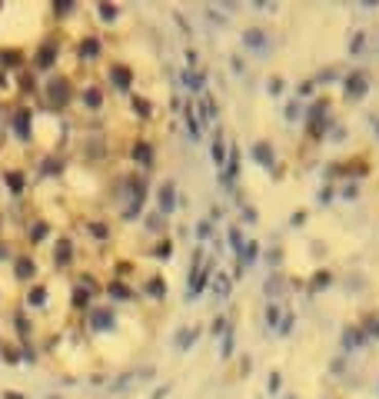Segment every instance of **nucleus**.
Listing matches in <instances>:
<instances>
[{
    "mask_svg": "<svg viewBox=\"0 0 379 399\" xmlns=\"http://www.w3.org/2000/svg\"><path fill=\"white\" fill-rule=\"evenodd\" d=\"M150 376H153L150 366H146V369H143V366H140V369H130V373H120V376H117L110 389H113V393H126V389H133V383H146Z\"/></svg>",
    "mask_w": 379,
    "mask_h": 399,
    "instance_id": "1",
    "label": "nucleus"
},
{
    "mask_svg": "<svg viewBox=\"0 0 379 399\" xmlns=\"http://www.w3.org/2000/svg\"><path fill=\"white\" fill-rule=\"evenodd\" d=\"M113 323H117V313H113V306H93V310H90V330H93V333H103V330H110Z\"/></svg>",
    "mask_w": 379,
    "mask_h": 399,
    "instance_id": "2",
    "label": "nucleus"
},
{
    "mask_svg": "<svg viewBox=\"0 0 379 399\" xmlns=\"http://www.w3.org/2000/svg\"><path fill=\"white\" fill-rule=\"evenodd\" d=\"M47 100H50L53 107H60L63 100H70V80L67 77H50V80H47Z\"/></svg>",
    "mask_w": 379,
    "mask_h": 399,
    "instance_id": "3",
    "label": "nucleus"
},
{
    "mask_svg": "<svg viewBox=\"0 0 379 399\" xmlns=\"http://www.w3.org/2000/svg\"><path fill=\"white\" fill-rule=\"evenodd\" d=\"M57 50H60L57 37H47V40H44V47L37 50V70H50V67H53V60H57Z\"/></svg>",
    "mask_w": 379,
    "mask_h": 399,
    "instance_id": "4",
    "label": "nucleus"
},
{
    "mask_svg": "<svg viewBox=\"0 0 379 399\" xmlns=\"http://www.w3.org/2000/svg\"><path fill=\"white\" fill-rule=\"evenodd\" d=\"M243 44H247L250 50H256V53H266V50H270V40H266V30H259V27H250V30L243 33Z\"/></svg>",
    "mask_w": 379,
    "mask_h": 399,
    "instance_id": "5",
    "label": "nucleus"
},
{
    "mask_svg": "<svg viewBox=\"0 0 379 399\" xmlns=\"http://www.w3.org/2000/svg\"><path fill=\"white\" fill-rule=\"evenodd\" d=\"M160 213H170L173 206H177V186H173V180H163L160 183Z\"/></svg>",
    "mask_w": 379,
    "mask_h": 399,
    "instance_id": "6",
    "label": "nucleus"
},
{
    "mask_svg": "<svg viewBox=\"0 0 379 399\" xmlns=\"http://www.w3.org/2000/svg\"><path fill=\"white\" fill-rule=\"evenodd\" d=\"M33 260L27 253H20V256H13V279H33Z\"/></svg>",
    "mask_w": 379,
    "mask_h": 399,
    "instance_id": "7",
    "label": "nucleus"
},
{
    "mask_svg": "<svg viewBox=\"0 0 379 399\" xmlns=\"http://www.w3.org/2000/svg\"><path fill=\"white\" fill-rule=\"evenodd\" d=\"M206 273H210V266H206V270L193 266V273H190V290H186V296H190V299H193L196 293H203V290H206Z\"/></svg>",
    "mask_w": 379,
    "mask_h": 399,
    "instance_id": "8",
    "label": "nucleus"
},
{
    "mask_svg": "<svg viewBox=\"0 0 379 399\" xmlns=\"http://www.w3.org/2000/svg\"><path fill=\"white\" fill-rule=\"evenodd\" d=\"M236 173H240V153H236V150H230V166H226V170H223L220 183H223V186H233Z\"/></svg>",
    "mask_w": 379,
    "mask_h": 399,
    "instance_id": "9",
    "label": "nucleus"
},
{
    "mask_svg": "<svg viewBox=\"0 0 379 399\" xmlns=\"http://www.w3.org/2000/svg\"><path fill=\"white\" fill-rule=\"evenodd\" d=\"M13 133H17L20 140H30V113H27V110H20V113L13 117Z\"/></svg>",
    "mask_w": 379,
    "mask_h": 399,
    "instance_id": "10",
    "label": "nucleus"
},
{
    "mask_svg": "<svg viewBox=\"0 0 379 399\" xmlns=\"http://www.w3.org/2000/svg\"><path fill=\"white\" fill-rule=\"evenodd\" d=\"M240 266H250V263H256L259 260V243L256 240H250V243H243V250H240Z\"/></svg>",
    "mask_w": 379,
    "mask_h": 399,
    "instance_id": "11",
    "label": "nucleus"
},
{
    "mask_svg": "<svg viewBox=\"0 0 379 399\" xmlns=\"http://www.w3.org/2000/svg\"><path fill=\"white\" fill-rule=\"evenodd\" d=\"M253 160L263 163V166H273V146L270 143H256L253 146Z\"/></svg>",
    "mask_w": 379,
    "mask_h": 399,
    "instance_id": "12",
    "label": "nucleus"
},
{
    "mask_svg": "<svg viewBox=\"0 0 379 399\" xmlns=\"http://www.w3.org/2000/svg\"><path fill=\"white\" fill-rule=\"evenodd\" d=\"M133 160H137L140 166H150V160H153V146H150V143H137V146H133Z\"/></svg>",
    "mask_w": 379,
    "mask_h": 399,
    "instance_id": "13",
    "label": "nucleus"
},
{
    "mask_svg": "<svg viewBox=\"0 0 379 399\" xmlns=\"http://www.w3.org/2000/svg\"><path fill=\"white\" fill-rule=\"evenodd\" d=\"M196 333H200V330H193V326H183V330L177 333V339H173V343H177V349H186L190 343L196 339Z\"/></svg>",
    "mask_w": 379,
    "mask_h": 399,
    "instance_id": "14",
    "label": "nucleus"
},
{
    "mask_svg": "<svg viewBox=\"0 0 379 399\" xmlns=\"http://www.w3.org/2000/svg\"><path fill=\"white\" fill-rule=\"evenodd\" d=\"M27 303H30V310H40V306L47 303V290H44V286H33L30 296H27Z\"/></svg>",
    "mask_w": 379,
    "mask_h": 399,
    "instance_id": "15",
    "label": "nucleus"
},
{
    "mask_svg": "<svg viewBox=\"0 0 379 399\" xmlns=\"http://www.w3.org/2000/svg\"><path fill=\"white\" fill-rule=\"evenodd\" d=\"M97 53H100V44H97V37H87V40L80 44V57L90 60V57H97Z\"/></svg>",
    "mask_w": 379,
    "mask_h": 399,
    "instance_id": "16",
    "label": "nucleus"
},
{
    "mask_svg": "<svg viewBox=\"0 0 379 399\" xmlns=\"http://www.w3.org/2000/svg\"><path fill=\"white\" fill-rule=\"evenodd\" d=\"M223 160H226V150H223V133L216 130V137H213V163L223 166Z\"/></svg>",
    "mask_w": 379,
    "mask_h": 399,
    "instance_id": "17",
    "label": "nucleus"
},
{
    "mask_svg": "<svg viewBox=\"0 0 379 399\" xmlns=\"http://www.w3.org/2000/svg\"><path fill=\"white\" fill-rule=\"evenodd\" d=\"M346 87H349V97H363V93H366V77H356L353 73Z\"/></svg>",
    "mask_w": 379,
    "mask_h": 399,
    "instance_id": "18",
    "label": "nucleus"
},
{
    "mask_svg": "<svg viewBox=\"0 0 379 399\" xmlns=\"http://www.w3.org/2000/svg\"><path fill=\"white\" fill-rule=\"evenodd\" d=\"M7 186H10V190L13 193H20V190H24V173H20V170H7Z\"/></svg>",
    "mask_w": 379,
    "mask_h": 399,
    "instance_id": "19",
    "label": "nucleus"
},
{
    "mask_svg": "<svg viewBox=\"0 0 379 399\" xmlns=\"http://www.w3.org/2000/svg\"><path fill=\"white\" fill-rule=\"evenodd\" d=\"M183 80H186V87H190V90L203 93V73H196V70H186V73H183Z\"/></svg>",
    "mask_w": 379,
    "mask_h": 399,
    "instance_id": "20",
    "label": "nucleus"
},
{
    "mask_svg": "<svg viewBox=\"0 0 379 399\" xmlns=\"http://www.w3.org/2000/svg\"><path fill=\"white\" fill-rule=\"evenodd\" d=\"M279 293H283V276H276V273H273V276L266 279V296H273V299H276Z\"/></svg>",
    "mask_w": 379,
    "mask_h": 399,
    "instance_id": "21",
    "label": "nucleus"
},
{
    "mask_svg": "<svg viewBox=\"0 0 379 399\" xmlns=\"http://www.w3.org/2000/svg\"><path fill=\"white\" fill-rule=\"evenodd\" d=\"M113 83L120 90H130V70H126V67H113Z\"/></svg>",
    "mask_w": 379,
    "mask_h": 399,
    "instance_id": "22",
    "label": "nucleus"
},
{
    "mask_svg": "<svg viewBox=\"0 0 379 399\" xmlns=\"http://www.w3.org/2000/svg\"><path fill=\"white\" fill-rule=\"evenodd\" d=\"M57 170H60V157H47L44 163H40V173H44V177H57Z\"/></svg>",
    "mask_w": 379,
    "mask_h": 399,
    "instance_id": "23",
    "label": "nucleus"
},
{
    "mask_svg": "<svg viewBox=\"0 0 379 399\" xmlns=\"http://www.w3.org/2000/svg\"><path fill=\"white\" fill-rule=\"evenodd\" d=\"M146 293H150L153 299H160V296H163V293H166L163 279H160V276H150V283H146Z\"/></svg>",
    "mask_w": 379,
    "mask_h": 399,
    "instance_id": "24",
    "label": "nucleus"
},
{
    "mask_svg": "<svg viewBox=\"0 0 379 399\" xmlns=\"http://www.w3.org/2000/svg\"><path fill=\"white\" fill-rule=\"evenodd\" d=\"M70 256H73L70 240H60V243H57V263H70Z\"/></svg>",
    "mask_w": 379,
    "mask_h": 399,
    "instance_id": "25",
    "label": "nucleus"
},
{
    "mask_svg": "<svg viewBox=\"0 0 379 399\" xmlns=\"http://www.w3.org/2000/svg\"><path fill=\"white\" fill-rule=\"evenodd\" d=\"M266 90H270V97H279L286 90V80L283 77H270V80H266Z\"/></svg>",
    "mask_w": 379,
    "mask_h": 399,
    "instance_id": "26",
    "label": "nucleus"
},
{
    "mask_svg": "<svg viewBox=\"0 0 379 399\" xmlns=\"http://www.w3.org/2000/svg\"><path fill=\"white\" fill-rule=\"evenodd\" d=\"M47 236H50V226H47V223H33L30 240H33V243H40V240H47Z\"/></svg>",
    "mask_w": 379,
    "mask_h": 399,
    "instance_id": "27",
    "label": "nucleus"
},
{
    "mask_svg": "<svg viewBox=\"0 0 379 399\" xmlns=\"http://www.w3.org/2000/svg\"><path fill=\"white\" fill-rule=\"evenodd\" d=\"M83 100H87V107H100V103H103V93H100L97 87H90L87 93H83Z\"/></svg>",
    "mask_w": 379,
    "mask_h": 399,
    "instance_id": "28",
    "label": "nucleus"
},
{
    "mask_svg": "<svg viewBox=\"0 0 379 399\" xmlns=\"http://www.w3.org/2000/svg\"><path fill=\"white\" fill-rule=\"evenodd\" d=\"M97 10H100L103 20H117V17H120V10H117L113 4H97Z\"/></svg>",
    "mask_w": 379,
    "mask_h": 399,
    "instance_id": "29",
    "label": "nucleus"
},
{
    "mask_svg": "<svg viewBox=\"0 0 379 399\" xmlns=\"http://www.w3.org/2000/svg\"><path fill=\"white\" fill-rule=\"evenodd\" d=\"M230 246H233L236 250V253H240V250H243V233H240V230H236V226H230Z\"/></svg>",
    "mask_w": 379,
    "mask_h": 399,
    "instance_id": "30",
    "label": "nucleus"
},
{
    "mask_svg": "<svg viewBox=\"0 0 379 399\" xmlns=\"http://www.w3.org/2000/svg\"><path fill=\"white\" fill-rule=\"evenodd\" d=\"M210 233H213V223H210V220L196 223V240H210Z\"/></svg>",
    "mask_w": 379,
    "mask_h": 399,
    "instance_id": "31",
    "label": "nucleus"
},
{
    "mask_svg": "<svg viewBox=\"0 0 379 399\" xmlns=\"http://www.w3.org/2000/svg\"><path fill=\"white\" fill-rule=\"evenodd\" d=\"M133 110H137L140 117H150V113H153V107H150L146 100H140V97H133Z\"/></svg>",
    "mask_w": 379,
    "mask_h": 399,
    "instance_id": "32",
    "label": "nucleus"
},
{
    "mask_svg": "<svg viewBox=\"0 0 379 399\" xmlns=\"http://www.w3.org/2000/svg\"><path fill=\"white\" fill-rule=\"evenodd\" d=\"M230 296V279L226 276H216V299Z\"/></svg>",
    "mask_w": 379,
    "mask_h": 399,
    "instance_id": "33",
    "label": "nucleus"
},
{
    "mask_svg": "<svg viewBox=\"0 0 379 399\" xmlns=\"http://www.w3.org/2000/svg\"><path fill=\"white\" fill-rule=\"evenodd\" d=\"M266 323L276 330V323H279V303H270V310H266Z\"/></svg>",
    "mask_w": 379,
    "mask_h": 399,
    "instance_id": "34",
    "label": "nucleus"
},
{
    "mask_svg": "<svg viewBox=\"0 0 379 399\" xmlns=\"http://www.w3.org/2000/svg\"><path fill=\"white\" fill-rule=\"evenodd\" d=\"M110 296H117V299H130V290H126L123 283H110Z\"/></svg>",
    "mask_w": 379,
    "mask_h": 399,
    "instance_id": "35",
    "label": "nucleus"
},
{
    "mask_svg": "<svg viewBox=\"0 0 379 399\" xmlns=\"http://www.w3.org/2000/svg\"><path fill=\"white\" fill-rule=\"evenodd\" d=\"M279 386H283V376H279V369H273V373H270V386H266V389H270V393H279Z\"/></svg>",
    "mask_w": 379,
    "mask_h": 399,
    "instance_id": "36",
    "label": "nucleus"
},
{
    "mask_svg": "<svg viewBox=\"0 0 379 399\" xmlns=\"http://www.w3.org/2000/svg\"><path fill=\"white\" fill-rule=\"evenodd\" d=\"M90 236H97V240H107V223H90Z\"/></svg>",
    "mask_w": 379,
    "mask_h": 399,
    "instance_id": "37",
    "label": "nucleus"
},
{
    "mask_svg": "<svg viewBox=\"0 0 379 399\" xmlns=\"http://www.w3.org/2000/svg\"><path fill=\"white\" fill-rule=\"evenodd\" d=\"M220 349H223V359H230V356H233V333H230V330H226V339H223Z\"/></svg>",
    "mask_w": 379,
    "mask_h": 399,
    "instance_id": "38",
    "label": "nucleus"
},
{
    "mask_svg": "<svg viewBox=\"0 0 379 399\" xmlns=\"http://www.w3.org/2000/svg\"><path fill=\"white\" fill-rule=\"evenodd\" d=\"M73 303L80 306V310H83V306L90 303V293H87V286H83V290H77V293H73Z\"/></svg>",
    "mask_w": 379,
    "mask_h": 399,
    "instance_id": "39",
    "label": "nucleus"
},
{
    "mask_svg": "<svg viewBox=\"0 0 379 399\" xmlns=\"http://www.w3.org/2000/svg\"><path fill=\"white\" fill-rule=\"evenodd\" d=\"M286 120H290V123H293V120H299V103H296V100L286 103Z\"/></svg>",
    "mask_w": 379,
    "mask_h": 399,
    "instance_id": "40",
    "label": "nucleus"
},
{
    "mask_svg": "<svg viewBox=\"0 0 379 399\" xmlns=\"http://www.w3.org/2000/svg\"><path fill=\"white\" fill-rule=\"evenodd\" d=\"M323 286H329V273H316V279H313L310 290H323Z\"/></svg>",
    "mask_w": 379,
    "mask_h": 399,
    "instance_id": "41",
    "label": "nucleus"
},
{
    "mask_svg": "<svg viewBox=\"0 0 379 399\" xmlns=\"http://www.w3.org/2000/svg\"><path fill=\"white\" fill-rule=\"evenodd\" d=\"M143 226H146V230H153V233H157V230H163V226H160V213L146 216V220H143Z\"/></svg>",
    "mask_w": 379,
    "mask_h": 399,
    "instance_id": "42",
    "label": "nucleus"
},
{
    "mask_svg": "<svg viewBox=\"0 0 379 399\" xmlns=\"http://www.w3.org/2000/svg\"><path fill=\"white\" fill-rule=\"evenodd\" d=\"M296 93L303 97V100H306V97H313V80H303V83H299V90H296Z\"/></svg>",
    "mask_w": 379,
    "mask_h": 399,
    "instance_id": "43",
    "label": "nucleus"
},
{
    "mask_svg": "<svg viewBox=\"0 0 379 399\" xmlns=\"http://www.w3.org/2000/svg\"><path fill=\"white\" fill-rule=\"evenodd\" d=\"M0 60H4V64H13V67H17V64H20V53H10V50H4V53H0Z\"/></svg>",
    "mask_w": 379,
    "mask_h": 399,
    "instance_id": "44",
    "label": "nucleus"
},
{
    "mask_svg": "<svg viewBox=\"0 0 379 399\" xmlns=\"http://www.w3.org/2000/svg\"><path fill=\"white\" fill-rule=\"evenodd\" d=\"M290 330H293V313H286V316H283V326H279V336H286Z\"/></svg>",
    "mask_w": 379,
    "mask_h": 399,
    "instance_id": "45",
    "label": "nucleus"
},
{
    "mask_svg": "<svg viewBox=\"0 0 379 399\" xmlns=\"http://www.w3.org/2000/svg\"><path fill=\"white\" fill-rule=\"evenodd\" d=\"M157 256H160V260H166V256H170V240H163V243L157 246Z\"/></svg>",
    "mask_w": 379,
    "mask_h": 399,
    "instance_id": "46",
    "label": "nucleus"
},
{
    "mask_svg": "<svg viewBox=\"0 0 379 399\" xmlns=\"http://www.w3.org/2000/svg\"><path fill=\"white\" fill-rule=\"evenodd\" d=\"M243 220H247V223H256V210H253V206H243Z\"/></svg>",
    "mask_w": 379,
    "mask_h": 399,
    "instance_id": "47",
    "label": "nucleus"
},
{
    "mask_svg": "<svg viewBox=\"0 0 379 399\" xmlns=\"http://www.w3.org/2000/svg\"><path fill=\"white\" fill-rule=\"evenodd\" d=\"M223 326H226V319H223V316H216V323H213V333L220 336V333H223Z\"/></svg>",
    "mask_w": 379,
    "mask_h": 399,
    "instance_id": "48",
    "label": "nucleus"
},
{
    "mask_svg": "<svg viewBox=\"0 0 379 399\" xmlns=\"http://www.w3.org/2000/svg\"><path fill=\"white\" fill-rule=\"evenodd\" d=\"M166 393H170V386H160V389H157V393H153V396H150V399H163V396H166Z\"/></svg>",
    "mask_w": 379,
    "mask_h": 399,
    "instance_id": "49",
    "label": "nucleus"
},
{
    "mask_svg": "<svg viewBox=\"0 0 379 399\" xmlns=\"http://www.w3.org/2000/svg\"><path fill=\"white\" fill-rule=\"evenodd\" d=\"M4 256H7V246H0V260H4Z\"/></svg>",
    "mask_w": 379,
    "mask_h": 399,
    "instance_id": "50",
    "label": "nucleus"
},
{
    "mask_svg": "<svg viewBox=\"0 0 379 399\" xmlns=\"http://www.w3.org/2000/svg\"><path fill=\"white\" fill-rule=\"evenodd\" d=\"M286 399H296V396H286Z\"/></svg>",
    "mask_w": 379,
    "mask_h": 399,
    "instance_id": "51",
    "label": "nucleus"
}]
</instances>
